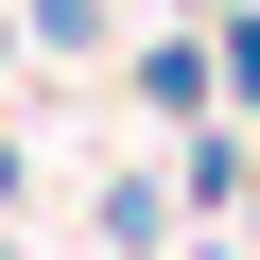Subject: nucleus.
I'll return each mask as SVG.
<instances>
[{
    "label": "nucleus",
    "instance_id": "3",
    "mask_svg": "<svg viewBox=\"0 0 260 260\" xmlns=\"http://www.w3.org/2000/svg\"><path fill=\"white\" fill-rule=\"evenodd\" d=\"M35 18H52V52H104V0H35Z\"/></svg>",
    "mask_w": 260,
    "mask_h": 260
},
{
    "label": "nucleus",
    "instance_id": "2",
    "mask_svg": "<svg viewBox=\"0 0 260 260\" xmlns=\"http://www.w3.org/2000/svg\"><path fill=\"white\" fill-rule=\"evenodd\" d=\"M208 87L260 121V0H225V18H208Z\"/></svg>",
    "mask_w": 260,
    "mask_h": 260
},
{
    "label": "nucleus",
    "instance_id": "1",
    "mask_svg": "<svg viewBox=\"0 0 260 260\" xmlns=\"http://www.w3.org/2000/svg\"><path fill=\"white\" fill-rule=\"evenodd\" d=\"M139 104H156V121H208V35H156V52H139Z\"/></svg>",
    "mask_w": 260,
    "mask_h": 260
}]
</instances>
